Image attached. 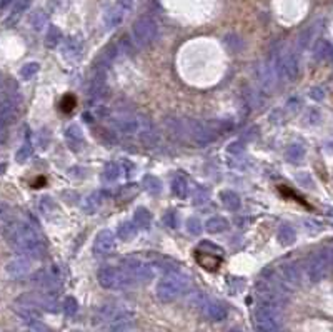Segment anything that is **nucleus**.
I'll return each mask as SVG.
<instances>
[{"label":"nucleus","mask_w":333,"mask_h":332,"mask_svg":"<svg viewBox=\"0 0 333 332\" xmlns=\"http://www.w3.org/2000/svg\"><path fill=\"white\" fill-rule=\"evenodd\" d=\"M2 234L5 241L12 245L18 254L27 259H42L47 252L44 239L38 236L33 225L25 221H9L5 222Z\"/></svg>","instance_id":"f257e3e1"},{"label":"nucleus","mask_w":333,"mask_h":332,"mask_svg":"<svg viewBox=\"0 0 333 332\" xmlns=\"http://www.w3.org/2000/svg\"><path fill=\"white\" fill-rule=\"evenodd\" d=\"M190 289V279L180 272H169L157 282L155 296L162 302H173Z\"/></svg>","instance_id":"f03ea898"},{"label":"nucleus","mask_w":333,"mask_h":332,"mask_svg":"<svg viewBox=\"0 0 333 332\" xmlns=\"http://www.w3.org/2000/svg\"><path fill=\"white\" fill-rule=\"evenodd\" d=\"M189 129V141L198 147H205L218 137V132L223 129V125L217 124H205L200 121H186Z\"/></svg>","instance_id":"7ed1b4c3"},{"label":"nucleus","mask_w":333,"mask_h":332,"mask_svg":"<svg viewBox=\"0 0 333 332\" xmlns=\"http://www.w3.org/2000/svg\"><path fill=\"white\" fill-rule=\"evenodd\" d=\"M97 281L103 289H125L129 285H133L129 272H125L123 269L112 267V265H105V267L98 269Z\"/></svg>","instance_id":"20e7f679"},{"label":"nucleus","mask_w":333,"mask_h":332,"mask_svg":"<svg viewBox=\"0 0 333 332\" xmlns=\"http://www.w3.org/2000/svg\"><path fill=\"white\" fill-rule=\"evenodd\" d=\"M132 34L137 45H140V47H149L150 44L155 42L158 34V25L150 17H140L133 22Z\"/></svg>","instance_id":"39448f33"},{"label":"nucleus","mask_w":333,"mask_h":332,"mask_svg":"<svg viewBox=\"0 0 333 332\" xmlns=\"http://www.w3.org/2000/svg\"><path fill=\"white\" fill-rule=\"evenodd\" d=\"M280 307L268 304H260L255 310V329L257 332H277L280 325Z\"/></svg>","instance_id":"423d86ee"},{"label":"nucleus","mask_w":333,"mask_h":332,"mask_svg":"<svg viewBox=\"0 0 333 332\" xmlns=\"http://www.w3.org/2000/svg\"><path fill=\"white\" fill-rule=\"evenodd\" d=\"M62 279H64V274H62V270H60V267L52 265V267L37 270L35 274L32 276V282L38 285V287L45 289L47 292H57L60 284H62Z\"/></svg>","instance_id":"0eeeda50"},{"label":"nucleus","mask_w":333,"mask_h":332,"mask_svg":"<svg viewBox=\"0 0 333 332\" xmlns=\"http://www.w3.org/2000/svg\"><path fill=\"white\" fill-rule=\"evenodd\" d=\"M331 265L330 250H322L318 254H313L306 265V274L311 282H320L322 279L326 277Z\"/></svg>","instance_id":"6e6552de"},{"label":"nucleus","mask_w":333,"mask_h":332,"mask_svg":"<svg viewBox=\"0 0 333 332\" xmlns=\"http://www.w3.org/2000/svg\"><path fill=\"white\" fill-rule=\"evenodd\" d=\"M132 7H133V0H117V2L107 10V14L103 17L107 29L118 27V25L123 22L125 15L132 10Z\"/></svg>","instance_id":"1a4fd4ad"},{"label":"nucleus","mask_w":333,"mask_h":332,"mask_svg":"<svg viewBox=\"0 0 333 332\" xmlns=\"http://www.w3.org/2000/svg\"><path fill=\"white\" fill-rule=\"evenodd\" d=\"M147 121L140 115H122L112 121L113 129L125 135H137Z\"/></svg>","instance_id":"9d476101"},{"label":"nucleus","mask_w":333,"mask_h":332,"mask_svg":"<svg viewBox=\"0 0 333 332\" xmlns=\"http://www.w3.org/2000/svg\"><path fill=\"white\" fill-rule=\"evenodd\" d=\"M115 234L109 229L100 230L95 241H93V254L95 256H109L115 249Z\"/></svg>","instance_id":"9b49d317"},{"label":"nucleus","mask_w":333,"mask_h":332,"mask_svg":"<svg viewBox=\"0 0 333 332\" xmlns=\"http://www.w3.org/2000/svg\"><path fill=\"white\" fill-rule=\"evenodd\" d=\"M257 74H258V82H260V85H262V89L265 92H272L273 87H275V84H277V72H275V69H273L272 58L260 65Z\"/></svg>","instance_id":"f8f14e48"},{"label":"nucleus","mask_w":333,"mask_h":332,"mask_svg":"<svg viewBox=\"0 0 333 332\" xmlns=\"http://www.w3.org/2000/svg\"><path fill=\"white\" fill-rule=\"evenodd\" d=\"M165 129L169 134L177 139V141H189V129H186V121L180 117H167L165 119Z\"/></svg>","instance_id":"ddd939ff"},{"label":"nucleus","mask_w":333,"mask_h":332,"mask_svg":"<svg viewBox=\"0 0 333 332\" xmlns=\"http://www.w3.org/2000/svg\"><path fill=\"white\" fill-rule=\"evenodd\" d=\"M202 310H203L205 317L210 319V321H213V322L223 321V319L226 317V314H228V310H226L225 305L222 302H218V301H203L202 302Z\"/></svg>","instance_id":"4468645a"},{"label":"nucleus","mask_w":333,"mask_h":332,"mask_svg":"<svg viewBox=\"0 0 333 332\" xmlns=\"http://www.w3.org/2000/svg\"><path fill=\"white\" fill-rule=\"evenodd\" d=\"M30 269H32V262H30V259H27V257L13 259V261H10L5 265V272L13 279L27 276L30 272Z\"/></svg>","instance_id":"2eb2a0df"},{"label":"nucleus","mask_w":333,"mask_h":332,"mask_svg":"<svg viewBox=\"0 0 333 332\" xmlns=\"http://www.w3.org/2000/svg\"><path fill=\"white\" fill-rule=\"evenodd\" d=\"M280 270H282V277H283L285 284H288L290 287H297V285H300L302 276H300V269L295 262L283 264L282 267H280Z\"/></svg>","instance_id":"dca6fc26"},{"label":"nucleus","mask_w":333,"mask_h":332,"mask_svg":"<svg viewBox=\"0 0 333 332\" xmlns=\"http://www.w3.org/2000/svg\"><path fill=\"white\" fill-rule=\"evenodd\" d=\"M228 229H230V222L222 216H213L210 219H206L205 222V230L210 232V234H222V232Z\"/></svg>","instance_id":"f3484780"},{"label":"nucleus","mask_w":333,"mask_h":332,"mask_svg":"<svg viewBox=\"0 0 333 332\" xmlns=\"http://www.w3.org/2000/svg\"><path fill=\"white\" fill-rule=\"evenodd\" d=\"M82 42L78 41L77 37H69L67 41L64 42V49H62V54L67 58H78L82 55Z\"/></svg>","instance_id":"a211bd4d"},{"label":"nucleus","mask_w":333,"mask_h":332,"mask_svg":"<svg viewBox=\"0 0 333 332\" xmlns=\"http://www.w3.org/2000/svg\"><path fill=\"white\" fill-rule=\"evenodd\" d=\"M220 202L225 209L228 210H238L240 205H242V199L237 194V192L233 190H223L220 192Z\"/></svg>","instance_id":"6ab92c4d"},{"label":"nucleus","mask_w":333,"mask_h":332,"mask_svg":"<svg viewBox=\"0 0 333 332\" xmlns=\"http://www.w3.org/2000/svg\"><path fill=\"white\" fill-rule=\"evenodd\" d=\"M100 205H102V192L93 190L84 199L82 207H84V212H87V214H93V212H97L100 209Z\"/></svg>","instance_id":"aec40b11"},{"label":"nucleus","mask_w":333,"mask_h":332,"mask_svg":"<svg viewBox=\"0 0 333 332\" xmlns=\"http://www.w3.org/2000/svg\"><path fill=\"white\" fill-rule=\"evenodd\" d=\"M297 239V232L290 224H282L277 230V241L282 245H292Z\"/></svg>","instance_id":"412c9836"},{"label":"nucleus","mask_w":333,"mask_h":332,"mask_svg":"<svg viewBox=\"0 0 333 332\" xmlns=\"http://www.w3.org/2000/svg\"><path fill=\"white\" fill-rule=\"evenodd\" d=\"M172 190H173V194H175L178 199H185L186 196H189V181H186V177L182 175V174L173 175V179H172Z\"/></svg>","instance_id":"4be33fe9"},{"label":"nucleus","mask_w":333,"mask_h":332,"mask_svg":"<svg viewBox=\"0 0 333 332\" xmlns=\"http://www.w3.org/2000/svg\"><path fill=\"white\" fill-rule=\"evenodd\" d=\"M65 139H67V142H69L72 147H73V150H77L80 145H82V142H84L82 129H80L77 124H73V125H70V127H67Z\"/></svg>","instance_id":"5701e85b"},{"label":"nucleus","mask_w":333,"mask_h":332,"mask_svg":"<svg viewBox=\"0 0 333 332\" xmlns=\"http://www.w3.org/2000/svg\"><path fill=\"white\" fill-rule=\"evenodd\" d=\"M133 224H135L137 229H149L152 224V214L149 209L145 207H138L133 212Z\"/></svg>","instance_id":"b1692460"},{"label":"nucleus","mask_w":333,"mask_h":332,"mask_svg":"<svg viewBox=\"0 0 333 332\" xmlns=\"http://www.w3.org/2000/svg\"><path fill=\"white\" fill-rule=\"evenodd\" d=\"M132 321H133V316L129 314V312L113 317L110 327H109V332H123L127 327H130L132 325Z\"/></svg>","instance_id":"393cba45"},{"label":"nucleus","mask_w":333,"mask_h":332,"mask_svg":"<svg viewBox=\"0 0 333 332\" xmlns=\"http://www.w3.org/2000/svg\"><path fill=\"white\" fill-rule=\"evenodd\" d=\"M137 232H138V229L135 227V224L133 222H130V221L122 222L117 229V237L120 239V241L129 242V241H132V239H135Z\"/></svg>","instance_id":"a878e982"},{"label":"nucleus","mask_w":333,"mask_h":332,"mask_svg":"<svg viewBox=\"0 0 333 332\" xmlns=\"http://www.w3.org/2000/svg\"><path fill=\"white\" fill-rule=\"evenodd\" d=\"M285 157H286V161H288V162L298 164L305 157V147H303V145H300V144H292V145H288V149H286Z\"/></svg>","instance_id":"bb28decb"},{"label":"nucleus","mask_w":333,"mask_h":332,"mask_svg":"<svg viewBox=\"0 0 333 332\" xmlns=\"http://www.w3.org/2000/svg\"><path fill=\"white\" fill-rule=\"evenodd\" d=\"M142 187L150 192V194H160L162 192V182H160V179L155 177V175H143L142 179Z\"/></svg>","instance_id":"cd10ccee"},{"label":"nucleus","mask_w":333,"mask_h":332,"mask_svg":"<svg viewBox=\"0 0 333 332\" xmlns=\"http://www.w3.org/2000/svg\"><path fill=\"white\" fill-rule=\"evenodd\" d=\"M102 175H103V179L107 182H113V181H117L120 175H122V169H120V165L117 162H107L103 165Z\"/></svg>","instance_id":"c85d7f7f"},{"label":"nucleus","mask_w":333,"mask_h":332,"mask_svg":"<svg viewBox=\"0 0 333 332\" xmlns=\"http://www.w3.org/2000/svg\"><path fill=\"white\" fill-rule=\"evenodd\" d=\"M62 41H64L62 30H60L57 25H50V29H49V32H47V37H45L47 47H57Z\"/></svg>","instance_id":"c756f323"},{"label":"nucleus","mask_w":333,"mask_h":332,"mask_svg":"<svg viewBox=\"0 0 333 332\" xmlns=\"http://www.w3.org/2000/svg\"><path fill=\"white\" fill-rule=\"evenodd\" d=\"M62 310H64L65 316H70V317L75 316L77 312H78V302H77V299L72 297V296H67V297L64 299Z\"/></svg>","instance_id":"7c9ffc66"},{"label":"nucleus","mask_w":333,"mask_h":332,"mask_svg":"<svg viewBox=\"0 0 333 332\" xmlns=\"http://www.w3.org/2000/svg\"><path fill=\"white\" fill-rule=\"evenodd\" d=\"M38 209L44 216H50L52 212L57 209V205H55V202H53V199L50 196H44L38 202Z\"/></svg>","instance_id":"2f4dec72"},{"label":"nucleus","mask_w":333,"mask_h":332,"mask_svg":"<svg viewBox=\"0 0 333 332\" xmlns=\"http://www.w3.org/2000/svg\"><path fill=\"white\" fill-rule=\"evenodd\" d=\"M223 42L226 44V47H228L230 50H233V52H240V50L243 49L242 38H240L237 34H228V35H225Z\"/></svg>","instance_id":"473e14b6"},{"label":"nucleus","mask_w":333,"mask_h":332,"mask_svg":"<svg viewBox=\"0 0 333 332\" xmlns=\"http://www.w3.org/2000/svg\"><path fill=\"white\" fill-rule=\"evenodd\" d=\"M40 69V65L37 62H29V64H25L22 69H20V77L24 79V81H30V79L33 77L38 72Z\"/></svg>","instance_id":"72a5a7b5"},{"label":"nucleus","mask_w":333,"mask_h":332,"mask_svg":"<svg viewBox=\"0 0 333 332\" xmlns=\"http://www.w3.org/2000/svg\"><path fill=\"white\" fill-rule=\"evenodd\" d=\"M32 155V145H30V142L27 141L22 147H20L18 150H17V154H15V161L17 162H20V164H24L25 161H29V157Z\"/></svg>","instance_id":"f704fd0d"},{"label":"nucleus","mask_w":333,"mask_h":332,"mask_svg":"<svg viewBox=\"0 0 333 332\" xmlns=\"http://www.w3.org/2000/svg\"><path fill=\"white\" fill-rule=\"evenodd\" d=\"M185 225H186V230H189V234H192V236H198L200 232H202V222H200L197 217L186 219Z\"/></svg>","instance_id":"c9c22d12"},{"label":"nucleus","mask_w":333,"mask_h":332,"mask_svg":"<svg viewBox=\"0 0 333 332\" xmlns=\"http://www.w3.org/2000/svg\"><path fill=\"white\" fill-rule=\"evenodd\" d=\"M47 24V15L44 14L42 10L37 12V14H33L32 17V27L35 30H42V27Z\"/></svg>","instance_id":"e433bc0d"},{"label":"nucleus","mask_w":333,"mask_h":332,"mask_svg":"<svg viewBox=\"0 0 333 332\" xmlns=\"http://www.w3.org/2000/svg\"><path fill=\"white\" fill-rule=\"evenodd\" d=\"M315 54H317L318 58H328V57H331V54H333V49H331L330 44L322 42V44L318 45V49L315 50Z\"/></svg>","instance_id":"4c0bfd02"},{"label":"nucleus","mask_w":333,"mask_h":332,"mask_svg":"<svg viewBox=\"0 0 333 332\" xmlns=\"http://www.w3.org/2000/svg\"><path fill=\"white\" fill-rule=\"evenodd\" d=\"M29 5H30V0H18V2L15 4V7H13V10H12V18L20 17V14H24V12L29 9Z\"/></svg>","instance_id":"58836bf2"},{"label":"nucleus","mask_w":333,"mask_h":332,"mask_svg":"<svg viewBox=\"0 0 333 332\" xmlns=\"http://www.w3.org/2000/svg\"><path fill=\"white\" fill-rule=\"evenodd\" d=\"M303 225L306 227V230H310V232H311V234H317V232H320V230L323 229L322 222L315 221V219H305V221H303Z\"/></svg>","instance_id":"ea45409f"},{"label":"nucleus","mask_w":333,"mask_h":332,"mask_svg":"<svg viewBox=\"0 0 333 332\" xmlns=\"http://www.w3.org/2000/svg\"><path fill=\"white\" fill-rule=\"evenodd\" d=\"M165 224L169 225L170 229H177L178 227V224H177V216H175V212H167V216H165Z\"/></svg>","instance_id":"a19ab883"},{"label":"nucleus","mask_w":333,"mask_h":332,"mask_svg":"<svg viewBox=\"0 0 333 332\" xmlns=\"http://www.w3.org/2000/svg\"><path fill=\"white\" fill-rule=\"evenodd\" d=\"M310 97L313 99V101H323L325 99V90L322 89V87H313L311 90H310Z\"/></svg>","instance_id":"79ce46f5"},{"label":"nucleus","mask_w":333,"mask_h":332,"mask_svg":"<svg viewBox=\"0 0 333 332\" xmlns=\"http://www.w3.org/2000/svg\"><path fill=\"white\" fill-rule=\"evenodd\" d=\"M228 152L230 154H235V155L243 154V144L242 142H232L228 145Z\"/></svg>","instance_id":"37998d69"},{"label":"nucleus","mask_w":333,"mask_h":332,"mask_svg":"<svg viewBox=\"0 0 333 332\" xmlns=\"http://www.w3.org/2000/svg\"><path fill=\"white\" fill-rule=\"evenodd\" d=\"M320 119H322V117H320V112L315 110V109H311V110L308 112V115H306V121H308V124H311V125L318 124Z\"/></svg>","instance_id":"c03bdc74"},{"label":"nucleus","mask_w":333,"mask_h":332,"mask_svg":"<svg viewBox=\"0 0 333 332\" xmlns=\"http://www.w3.org/2000/svg\"><path fill=\"white\" fill-rule=\"evenodd\" d=\"M30 329L33 332H52L49 327H47L45 324H42L40 321H35V322H30Z\"/></svg>","instance_id":"a18cd8bd"},{"label":"nucleus","mask_w":333,"mask_h":332,"mask_svg":"<svg viewBox=\"0 0 333 332\" xmlns=\"http://www.w3.org/2000/svg\"><path fill=\"white\" fill-rule=\"evenodd\" d=\"M9 216H10V207L4 202H0V221H7L9 222Z\"/></svg>","instance_id":"49530a36"},{"label":"nucleus","mask_w":333,"mask_h":332,"mask_svg":"<svg viewBox=\"0 0 333 332\" xmlns=\"http://www.w3.org/2000/svg\"><path fill=\"white\" fill-rule=\"evenodd\" d=\"M206 201H209V196H206L205 190L195 192V204H205Z\"/></svg>","instance_id":"de8ad7c7"},{"label":"nucleus","mask_w":333,"mask_h":332,"mask_svg":"<svg viewBox=\"0 0 333 332\" xmlns=\"http://www.w3.org/2000/svg\"><path fill=\"white\" fill-rule=\"evenodd\" d=\"M7 141V132L5 130H0V144H4Z\"/></svg>","instance_id":"09e8293b"},{"label":"nucleus","mask_w":333,"mask_h":332,"mask_svg":"<svg viewBox=\"0 0 333 332\" xmlns=\"http://www.w3.org/2000/svg\"><path fill=\"white\" fill-rule=\"evenodd\" d=\"M10 2H12V0H0V10H2V9H5L7 5H9Z\"/></svg>","instance_id":"8fccbe9b"},{"label":"nucleus","mask_w":333,"mask_h":332,"mask_svg":"<svg viewBox=\"0 0 333 332\" xmlns=\"http://www.w3.org/2000/svg\"><path fill=\"white\" fill-rule=\"evenodd\" d=\"M326 217L331 219V221H333V207H330L328 210H326Z\"/></svg>","instance_id":"3c124183"},{"label":"nucleus","mask_w":333,"mask_h":332,"mask_svg":"<svg viewBox=\"0 0 333 332\" xmlns=\"http://www.w3.org/2000/svg\"><path fill=\"white\" fill-rule=\"evenodd\" d=\"M330 259H331V265H333V250H330Z\"/></svg>","instance_id":"603ef678"},{"label":"nucleus","mask_w":333,"mask_h":332,"mask_svg":"<svg viewBox=\"0 0 333 332\" xmlns=\"http://www.w3.org/2000/svg\"><path fill=\"white\" fill-rule=\"evenodd\" d=\"M228 332H242V330H238V329H232V330H228Z\"/></svg>","instance_id":"864d4df0"},{"label":"nucleus","mask_w":333,"mask_h":332,"mask_svg":"<svg viewBox=\"0 0 333 332\" xmlns=\"http://www.w3.org/2000/svg\"><path fill=\"white\" fill-rule=\"evenodd\" d=\"M73 332H80V330H73Z\"/></svg>","instance_id":"5fc2aeb1"},{"label":"nucleus","mask_w":333,"mask_h":332,"mask_svg":"<svg viewBox=\"0 0 333 332\" xmlns=\"http://www.w3.org/2000/svg\"><path fill=\"white\" fill-rule=\"evenodd\" d=\"M277 332H280V330H277Z\"/></svg>","instance_id":"6e6d98bb"}]
</instances>
